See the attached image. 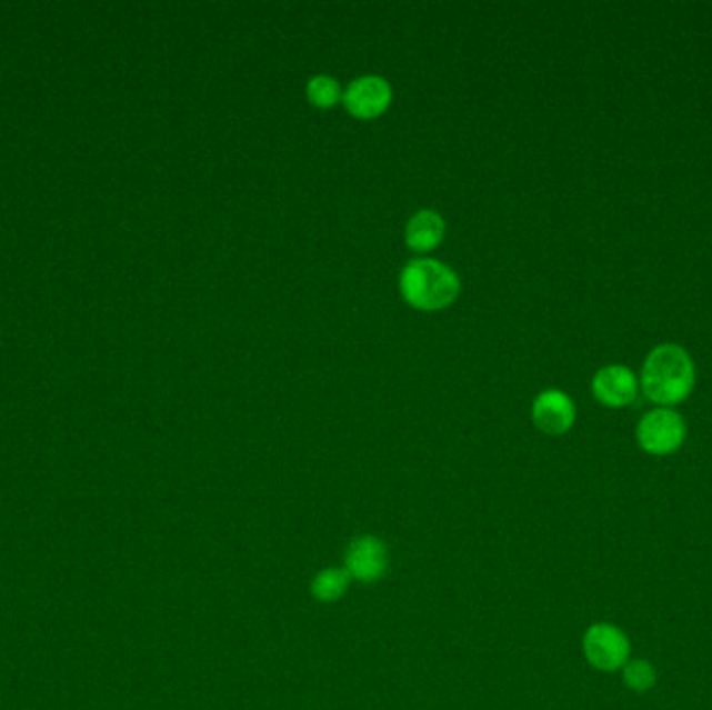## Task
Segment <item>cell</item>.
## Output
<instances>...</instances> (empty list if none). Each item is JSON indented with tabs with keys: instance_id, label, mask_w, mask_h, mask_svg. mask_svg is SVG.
I'll list each match as a JSON object with an SVG mask.
<instances>
[{
	"instance_id": "obj_1",
	"label": "cell",
	"mask_w": 712,
	"mask_h": 710,
	"mask_svg": "<svg viewBox=\"0 0 712 710\" xmlns=\"http://www.w3.org/2000/svg\"><path fill=\"white\" fill-rule=\"evenodd\" d=\"M696 369L692 357L678 344L656 347L642 369V388L652 402L671 407L692 394Z\"/></svg>"
},
{
	"instance_id": "obj_2",
	"label": "cell",
	"mask_w": 712,
	"mask_h": 710,
	"mask_svg": "<svg viewBox=\"0 0 712 710\" xmlns=\"http://www.w3.org/2000/svg\"><path fill=\"white\" fill-rule=\"evenodd\" d=\"M400 290L404 300L417 309L438 311L459 297L461 281L447 264L433 259H417L402 269Z\"/></svg>"
},
{
	"instance_id": "obj_3",
	"label": "cell",
	"mask_w": 712,
	"mask_h": 710,
	"mask_svg": "<svg viewBox=\"0 0 712 710\" xmlns=\"http://www.w3.org/2000/svg\"><path fill=\"white\" fill-rule=\"evenodd\" d=\"M630 638L611 623H596L583 636V654L598 671L623 669L630 662Z\"/></svg>"
},
{
	"instance_id": "obj_4",
	"label": "cell",
	"mask_w": 712,
	"mask_h": 710,
	"mask_svg": "<svg viewBox=\"0 0 712 710\" xmlns=\"http://www.w3.org/2000/svg\"><path fill=\"white\" fill-rule=\"evenodd\" d=\"M685 440V421L669 409H656L642 417L638 426V442L654 457H666L680 450Z\"/></svg>"
},
{
	"instance_id": "obj_5",
	"label": "cell",
	"mask_w": 712,
	"mask_h": 710,
	"mask_svg": "<svg viewBox=\"0 0 712 710\" xmlns=\"http://www.w3.org/2000/svg\"><path fill=\"white\" fill-rule=\"evenodd\" d=\"M390 567L388 548L380 538L373 536H361L350 542L347 548V571L352 579L373 583L385 576Z\"/></svg>"
},
{
	"instance_id": "obj_6",
	"label": "cell",
	"mask_w": 712,
	"mask_h": 710,
	"mask_svg": "<svg viewBox=\"0 0 712 710\" xmlns=\"http://www.w3.org/2000/svg\"><path fill=\"white\" fill-rule=\"evenodd\" d=\"M392 100V88L380 76H363L350 83L344 104L350 113L361 119L381 116Z\"/></svg>"
},
{
	"instance_id": "obj_7",
	"label": "cell",
	"mask_w": 712,
	"mask_h": 710,
	"mask_svg": "<svg viewBox=\"0 0 712 710\" xmlns=\"http://www.w3.org/2000/svg\"><path fill=\"white\" fill-rule=\"evenodd\" d=\"M531 417L538 430L550 436H561L575 423V404L561 390H546L535 398Z\"/></svg>"
},
{
	"instance_id": "obj_8",
	"label": "cell",
	"mask_w": 712,
	"mask_h": 710,
	"mask_svg": "<svg viewBox=\"0 0 712 710\" xmlns=\"http://www.w3.org/2000/svg\"><path fill=\"white\" fill-rule=\"evenodd\" d=\"M592 390H594V397L602 404L613 407V409H621V407H628L635 400L638 380H635V376L631 373L628 367L609 364V367H602L594 376Z\"/></svg>"
},
{
	"instance_id": "obj_9",
	"label": "cell",
	"mask_w": 712,
	"mask_h": 710,
	"mask_svg": "<svg viewBox=\"0 0 712 710\" xmlns=\"http://www.w3.org/2000/svg\"><path fill=\"white\" fill-rule=\"evenodd\" d=\"M444 232L447 223L442 216H438L435 211H419L407 223V244L413 250L425 252L442 242Z\"/></svg>"
},
{
	"instance_id": "obj_10",
	"label": "cell",
	"mask_w": 712,
	"mask_h": 710,
	"mask_svg": "<svg viewBox=\"0 0 712 710\" xmlns=\"http://www.w3.org/2000/svg\"><path fill=\"white\" fill-rule=\"evenodd\" d=\"M350 576L347 569H338V567H330L317 573L313 583H311V592L315 596L319 602H335L342 596L347 594L350 586Z\"/></svg>"
},
{
	"instance_id": "obj_11",
	"label": "cell",
	"mask_w": 712,
	"mask_h": 710,
	"mask_svg": "<svg viewBox=\"0 0 712 710\" xmlns=\"http://www.w3.org/2000/svg\"><path fill=\"white\" fill-rule=\"evenodd\" d=\"M623 681L631 692L644 694L648 690H652L656 683V669L642 659L630 661L623 667Z\"/></svg>"
},
{
	"instance_id": "obj_12",
	"label": "cell",
	"mask_w": 712,
	"mask_h": 710,
	"mask_svg": "<svg viewBox=\"0 0 712 710\" xmlns=\"http://www.w3.org/2000/svg\"><path fill=\"white\" fill-rule=\"evenodd\" d=\"M307 94L315 107L328 109L340 100L342 90H340V83L335 82L332 76H315L311 82L307 83Z\"/></svg>"
}]
</instances>
